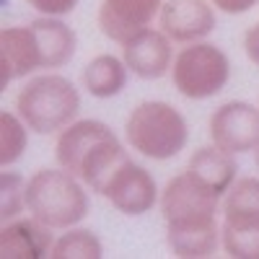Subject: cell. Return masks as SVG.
I'll list each match as a JSON object with an SVG mask.
<instances>
[{"label": "cell", "mask_w": 259, "mask_h": 259, "mask_svg": "<svg viewBox=\"0 0 259 259\" xmlns=\"http://www.w3.org/2000/svg\"><path fill=\"white\" fill-rule=\"evenodd\" d=\"M158 207L171 254L182 259H205L221 249L218 212L223 197L194 179L187 168L166 182Z\"/></svg>", "instance_id": "6da1fadb"}, {"label": "cell", "mask_w": 259, "mask_h": 259, "mask_svg": "<svg viewBox=\"0 0 259 259\" xmlns=\"http://www.w3.org/2000/svg\"><path fill=\"white\" fill-rule=\"evenodd\" d=\"M130 158L124 143L101 119H75L57 133L55 161L57 166L75 174L91 192H101L104 182Z\"/></svg>", "instance_id": "7a4b0ae2"}, {"label": "cell", "mask_w": 259, "mask_h": 259, "mask_svg": "<svg viewBox=\"0 0 259 259\" xmlns=\"http://www.w3.org/2000/svg\"><path fill=\"white\" fill-rule=\"evenodd\" d=\"M91 197L75 174L68 168H39L29 177L26 187V212L52 231L80 226L89 218Z\"/></svg>", "instance_id": "3957f363"}, {"label": "cell", "mask_w": 259, "mask_h": 259, "mask_svg": "<svg viewBox=\"0 0 259 259\" xmlns=\"http://www.w3.org/2000/svg\"><path fill=\"white\" fill-rule=\"evenodd\" d=\"M124 140L143 158L171 161L189 143V122L174 104L148 99L127 114Z\"/></svg>", "instance_id": "277c9868"}, {"label": "cell", "mask_w": 259, "mask_h": 259, "mask_svg": "<svg viewBox=\"0 0 259 259\" xmlns=\"http://www.w3.org/2000/svg\"><path fill=\"white\" fill-rule=\"evenodd\" d=\"M78 85L60 73H41L16 94V112L36 135H57L80 114Z\"/></svg>", "instance_id": "5b68a950"}, {"label": "cell", "mask_w": 259, "mask_h": 259, "mask_svg": "<svg viewBox=\"0 0 259 259\" xmlns=\"http://www.w3.org/2000/svg\"><path fill=\"white\" fill-rule=\"evenodd\" d=\"M231 57L223 47L212 41H192L182 45L171 68L174 89L189 101H205L218 96L231 80Z\"/></svg>", "instance_id": "8992f818"}, {"label": "cell", "mask_w": 259, "mask_h": 259, "mask_svg": "<svg viewBox=\"0 0 259 259\" xmlns=\"http://www.w3.org/2000/svg\"><path fill=\"white\" fill-rule=\"evenodd\" d=\"M221 215V249L233 259H259V177L236 179Z\"/></svg>", "instance_id": "52a82bcc"}, {"label": "cell", "mask_w": 259, "mask_h": 259, "mask_svg": "<svg viewBox=\"0 0 259 259\" xmlns=\"http://www.w3.org/2000/svg\"><path fill=\"white\" fill-rule=\"evenodd\" d=\"M99 194L109 200L117 212L130 215V218H140V215L150 212L161 200L156 177L133 158H127L124 163H119V168L112 171V177L104 182Z\"/></svg>", "instance_id": "ba28073f"}, {"label": "cell", "mask_w": 259, "mask_h": 259, "mask_svg": "<svg viewBox=\"0 0 259 259\" xmlns=\"http://www.w3.org/2000/svg\"><path fill=\"white\" fill-rule=\"evenodd\" d=\"M210 143L231 156L254 153L259 145V106L249 101H226L207 119Z\"/></svg>", "instance_id": "9c48e42d"}, {"label": "cell", "mask_w": 259, "mask_h": 259, "mask_svg": "<svg viewBox=\"0 0 259 259\" xmlns=\"http://www.w3.org/2000/svg\"><path fill=\"white\" fill-rule=\"evenodd\" d=\"M174 41L166 36L163 29L145 26L122 41V60L130 73L140 80H161L174 68Z\"/></svg>", "instance_id": "30bf717a"}, {"label": "cell", "mask_w": 259, "mask_h": 259, "mask_svg": "<svg viewBox=\"0 0 259 259\" xmlns=\"http://www.w3.org/2000/svg\"><path fill=\"white\" fill-rule=\"evenodd\" d=\"M215 11L218 8L210 0H166L158 13V29H163L174 45L202 41L218 26Z\"/></svg>", "instance_id": "8fae6325"}, {"label": "cell", "mask_w": 259, "mask_h": 259, "mask_svg": "<svg viewBox=\"0 0 259 259\" xmlns=\"http://www.w3.org/2000/svg\"><path fill=\"white\" fill-rule=\"evenodd\" d=\"M36 70H45V60L36 34L29 26H3L0 31V85H11Z\"/></svg>", "instance_id": "7c38bea8"}, {"label": "cell", "mask_w": 259, "mask_h": 259, "mask_svg": "<svg viewBox=\"0 0 259 259\" xmlns=\"http://www.w3.org/2000/svg\"><path fill=\"white\" fill-rule=\"evenodd\" d=\"M163 3L166 0H101L96 13L99 31L109 41L122 45L135 31L153 24Z\"/></svg>", "instance_id": "4fadbf2b"}, {"label": "cell", "mask_w": 259, "mask_h": 259, "mask_svg": "<svg viewBox=\"0 0 259 259\" xmlns=\"http://www.w3.org/2000/svg\"><path fill=\"white\" fill-rule=\"evenodd\" d=\"M55 246L52 228L36 221L34 215L3 223L0 228V256L3 259H41L50 256Z\"/></svg>", "instance_id": "5bb4252c"}, {"label": "cell", "mask_w": 259, "mask_h": 259, "mask_svg": "<svg viewBox=\"0 0 259 259\" xmlns=\"http://www.w3.org/2000/svg\"><path fill=\"white\" fill-rule=\"evenodd\" d=\"M31 29L36 34L41 60H45V70L65 68L78 50V34L73 26H68L60 16H39L31 21Z\"/></svg>", "instance_id": "9a60e30c"}, {"label": "cell", "mask_w": 259, "mask_h": 259, "mask_svg": "<svg viewBox=\"0 0 259 259\" xmlns=\"http://www.w3.org/2000/svg\"><path fill=\"white\" fill-rule=\"evenodd\" d=\"M187 171L200 179L205 187H210L215 194L226 197V192L233 187V182L239 179V163L236 156L221 150L218 145H202L197 148L187 161Z\"/></svg>", "instance_id": "2e32d148"}, {"label": "cell", "mask_w": 259, "mask_h": 259, "mask_svg": "<svg viewBox=\"0 0 259 259\" xmlns=\"http://www.w3.org/2000/svg\"><path fill=\"white\" fill-rule=\"evenodd\" d=\"M130 75L133 73H130L122 55L117 57L112 52H104L85 62V68L80 73V83H83L85 94L94 99H114L127 89Z\"/></svg>", "instance_id": "e0dca14e"}, {"label": "cell", "mask_w": 259, "mask_h": 259, "mask_svg": "<svg viewBox=\"0 0 259 259\" xmlns=\"http://www.w3.org/2000/svg\"><path fill=\"white\" fill-rule=\"evenodd\" d=\"M29 124L21 119L18 112H0V166L11 168L24 158L29 148Z\"/></svg>", "instance_id": "ac0fdd59"}, {"label": "cell", "mask_w": 259, "mask_h": 259, "mask_svg": "<svg viewBox=\"0 0 259 259\" xmlns=\"http://www.w3.org/2000/svg\"><path fill=\"white\" fill-rule=\"evenodd\" d=\"M52 259H101L104 256V244L91 228H65L60 239H55L52 246Z\"/></svg>", "instance_id": "d6986e66"}, {"label": "cell", "mask_w": 259, "mask_h": 259, "mask_svg": "<svg viewBox=\"0 0 259 259\" xmlns=\"http://www.w3.org/2000/svg\"><path fill=\"white\" fill-rule=\"evenodd\" d=\"M26 187H29V179H24L18 171L3 168V174H0V218H3V223L24 215Z\"/></svg>", "instance_id": "ffe728a7"}, {"label": "cell", "mask_w": 259, "mask_h": 259, "mask_svg": "<svg viewBox=\"0 0 259 259\" xmlns=\"http://www.w3.org/2000/svg\"><path fill=\"white\" fill-rule=\"evenodd\" d=\"M80 0H26V6L34 8L39 16H70L78 8Z\"/></svg>", "instance_id": "44dd1931"}, {"label": "cell", "mask_w": 259, "mask_h": 259, "mask_svg": "<svg viewBox=\"0 0 259 259\" xmlns=\"http://www.w3.org/2000/svg\"><path fill=\"white\" fill-rule=\"evenodd\" d=\"M210 3L226 16H241L249 13L254 6H259V0H210Z\"/></svg>", "instance_id": "7402d4cb"}, {"label": "cell", "mask_w": 259, "mask_h": 259, "mask_svg": "<svg viewBox=\"0 0 259 259\" xmlns=\"http://www.w3.org/2000/svg\"><path fill=\"white\" fill-rule=\"evenodd\" d=\"M244 52H246V57L259 68V21L244 31Z\"/></svg>", "instance_id": "603a6c76"}, {"label": "cell", "mask_w": 259, "mask_h": 259, "mask_svg": "<svg viewBox=\"0 0 259 259\" xmlns=\"http://www.w3.org/2000/svg\"><path fill=\"white\" fill-rule=\"evenodd\" d=\"M254 163H256V168H259V145H256V150H254Z\"/></svg>", "instance_id": "cb8c5ba5"}]
</instances>
